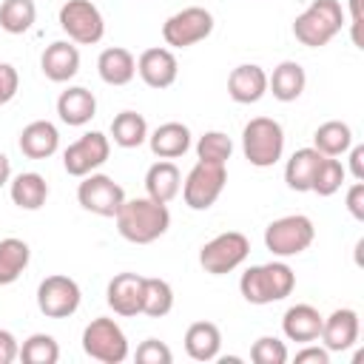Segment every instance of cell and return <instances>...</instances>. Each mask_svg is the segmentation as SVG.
<instances>
[{"label": "cell", "mask_w": 364, "mask_h": 364, "mask_svg": "<svg viewBox=\"0 0 364 364\" xmlns=\"http://www.w3.org/2000/svg\"><path fill=\"white\" fill-rule=\"evenodd\" d=\"M111 156V139L102 131H85L80 139H74L65 151H63V168L68 176H88L94 173L100 165H105Z\"/></svg>", "instance_id": "obj_13"}, {"label": "cell", "mask_w": 364, "mask_h": 364, "mask_svg": "<svg viewBox=\"0 0 364 364\" xmlns=\"http://www.w3.org/2000/svg\"><path fill=\"white\" fill-rule=\"evenodd\" d=\"M20 361L23 364H57L60 361V344L48 333H31L20 344Z\"/></svg>", "instance_id": "obj_34"}, {"label": "cell", "mask_w": 364, "mask_h": 364, "mask_svg": "<svg viewBox=\"0 0 364 364\" xmlns=\"http://www.w3.org/2000/svg\"><path fill=\"white\" fill-rule=\"evenodd\" d=\"M222 350V333L213 321H193L185 330V353L193 361H216Z\"/></svg>", "instance_id": "obj_27"}, {"label": "cell", "mask_w": 364, "mask_h": 364, "mask_svg": "<svg viewBox=\"0 0 364 364\" xmlns=\"http://www.w3.org/2000/svg\"><path fill=\"white\" fill-rule=\"evenodd\" d=\"M37 20L34 0H3L0 3V28L6 34H26Z\"/></svg>", "instance_id": "obj_33"}, {"label": "cell", "mask_w": 364, "mask_h": 364, "mask_svg": "<svg viewBox=\"0 0 364 364\" xmlns=\"http://www.w3.org/2000/svg\"><path fill=\"white\" fill-rule=\"evenodd\" d=\"M136 74L139 80L154 88V91H162V88H171L179 77V63H176V54L165 46H154V48H145L139 57H136Z\"/></svg>", "instance_id": "obj_14"}, {"label": "cell", "mask_w": 364, "mask_h": 364, "mask_svg": "<svg viewBox=\"0 0 364 364\" xmlns=\"http://www.w3.org/2000/svg\"><path fill=\"white\" fill-rule=\"evenodd\" d=\"M148 148L159 159H179L191 151V128L185 122H162L154 131H148Z\"/></svg>", "instance_id": "obj_19"}, {"label": "cell", "mask_w": 364, "mask_h": 364, "mask_svg": "<svg viewBox=\"0 0 364 364\" xmlns=\"http://www.w3.org/2000/svg\"><path fill=\"white\" fill-rule=\"evenodd\" d=\"M57 117L71 128H82L97 117V97L82 85H68L57 97Z\"/></svg>", "instance_id": "obj_20"}, {"label": "cell", "mask_w": 364, "mask_h": 364, "mask_svg": "<svg viewBox=\"0 0 364 364\" xmlns=\"http://www.w3.org/2000/svg\"><path fill=\"white\" fill-rule=\"evenodd\" d=\"M253 364H284L287 361V344L276 336H259L250 347Z\"/></svg>", "instance_id": "obj_37"}, {"label": "cell", "mask_w": 364, "mask_h": 364, "mask_svg": "<svg viewBox=\"0 0 364 364\" xmlns=\"http://www.w3.org/2000/svg\"><path fill=\"white\" fill-rule=\"evenodd\" d=\"M347 210L355 222H364V182H353L347 188Z\"/></svg>", "instance_id": "obj_41"}, {"label": "cell", "mask_w": 364, "mask_h": 364, "mask_svg": "<svg viewBox=\"0 0 364 364\" xmlns=\"http://www.w3.org/2000/svg\"><path fill=\"white\" fill-rule=\"evenodd\" d=\"M316 239V225L304 213H290L279 216L264 228V247L276 259H290L304 253Z\"/></svg>", "instance_id": "obj_5"}, {"label": "cell", "mask_w": 364, "mask_h": 364, "mask_svg": "<svg viewBox=\"0 0 364 364\" xmlns=\"http://www.w3.org/2000/svg\"><path fill=\"white\" fill-rule=\"evenodd\" d=\"M82 290L71 276L54 273L37 284V310L46 318H68L80 310Z\"/></svg>", "instance_id": "obj_12"}, {"label": "cell", "mask_w": 364, "mask_h": 364, "mask_svg": "<svg viewBox=\"0 0 364 364\" xmlns=\"http://www.w3.org/2000/svg\"><path fill=\"white\" fill-rule=\"evenodd\" d=\"M358 330H361L358 313H355L353 307H338V310H333L330 316H324L318 341H321L330 353H344V350H350V347L358 341Z\"/></svg>", "instance_id": "obj_15"}, {"label": "cell", "mask_w": 364, "mask_h": 364, "mask_svg": "<svg viewBox=\"0 0 364 364\" xmlns=\"http://www.w3.org/2000/svg\"><path fill=\"white\" fill-rule=\"evenodd\" d=\"M353 145V128L341 119H327L313 131V148L321 156H344Z\"/></svg>", "instance_id": "obj_29"}, {"label": "cell", "mask_w": 364, "mask_h": 364, "mask_svg": "<svg viewBox=\"0 0 364 364\" xmlns=\"http://www.w3.org/2000/svg\"><path fill=\"white\" fill-rule=\"evenodd\" d=\"M114 145L131 151V148H139L142 142H148V122L142 114L136 111H119L114 119H111V136Z\"/></svg>", "instance_id": "obj_31"}, {"label": "cell", "mask_w": 364, "mask_h": 364, "mask_svg": "<svg viewBox=\"0 0 364 364\" xmlns=\"http://www.w3.org/2000/svg\"><path fill=\"white\" fill-rule=\"evenodd\" d=\"M350 173L355 182H364V145H350Z\"/></svg>", "instance_id": "obj_43"}, {"label": "cell", "mask_w": 364, "mask_h": 364, "mask_svg": "<svg viewBox=\"0 0 364 364\" xmlns=\"http://www.w3.org/2000/svg\"><path fill=\"white\" fill-rule=\"evenodd\" d=\"M9 196L20 210H40L48 199V182L37 171H23L9 182Z\"/></svg>", "instance_id": "obj_26"}, {"label": "cell", "mask_w": 364, "mask_h": 364, "mask_svg": "<svg viewBox=\"0 0 364 364\" xmlns=\"http://www.w3.org/2000/svg\"><path fill=\"white\" fill-rule=\"evenodd\" d=\"M142 282H145V276H139V273H117L105 287L108 307L122 318L142 313Z\"/></svg>", "instance_id": "obj_17"}, {"label": "cell", "mask_w": 364, "mask_h": 364, "mask_svg": "<svg viewBox=\"0 0 364 364\" xmlns=\"http://www.w3.org/2000/svg\"><path fill=\"white\" fill-rule=\"evenodd\" d=\"M250 256V239L239 230H225L199 247V264L210 276L233 273Z\"/></svg>", "instance_id": "obj_7"}, {"label": "cell", "mask_w": 364, "mask_h": 364, "mask_svg": "<svg viewBox=\"0 0 364 364\" xmlns=\"http://www.w3.org/2000/svg\"><path fill=\"white\" fill-rule=\"evenodd\" d=\"M20 88V74L11 63H0V105L11 102Z\"/></svg>", "instance_id": "obj_39"}, {"label": "cell", "mask_w": 364, "mask_h": 364, "mask_svg": "<svg viewBox=\"0 0 364 364\" xmlns=\"http://www.w3.org/2000/svg\"><path fill=\"white\" fill-rule=\"evenodd\" d=\"M20 358V341L11 330H0V364H11Z\"/></svg>", "instance_id": "obj_42"}, {"label": "cell", "mask_w": 364, "mask_h": 364, "mask_svg": "<svg viewBox=\"0 0 364 364\" xmlns=\"http://www.w3.org/2000/svg\"><path fill=\"white\" fill-rule=\"evenodd\" d=\"M213 31V14L205 6H185L162 23V40L168 48H191L208 40Z\"/></svg>", "instance_id": "obj_10"}, {"label": "cell", "mask_w": 364, "mask_h": 364, "mask_svg": "<svg viewBox=\"0 0 364 364\" xmlns=\"http://www.w3.org/2000/svg\"><path fill=\"white\" fill-rule=\"evenodd\" d=\"M82 350L100 364H122L128 358V338L114 318H91L82 330Z\"/></svg>", "instance_id": "obj_6"}, {"label": "cell", "mask_w": 364, "mask_h": 364, "mask_svg": "<svg viewBox=\"0 0 364 364\" xmlns=\"http://www.w3.org/2000/svg\"><path fill=\"white\" fill-rule=\"evenodd\" d=\"M40 71L51 82H68L80 71V48L71 40H54L40 54Z\"/></svg>", "instance_id": "obj_16"}, {"label": "cell", "mask_w": 364, "mask_h": 364, "mask_svg": "<svg viewBox=\"0 0 364 364\" xmlns=\"http://www.w3.org/2000/svg\"><path fill=\"white\" fill-rule=\"evenodd\" d=\"M145 191H148L151 199H156V202H162V205L173 202V199L179 196V191H182V173H179L176 162H173V159H159V162H154V165L145 171Z\"/></svg>", "instance_id": "obj_25"}, {"label": "cell", "mask_w": 364, "mask_h": 364, "mask_svg": "<svg viewBox=\"0 0 364 364\" xmlns=\"http://www.w3.org/2000/svg\"><path fill=\"white\" fill-rule=\"evenodd\" d=\"M341 28H344V9L338 0H313L293 20V37L307 48L327 46Z\"/></svg>", "instance_id": "obj_3"}, {"label": "cell", "mask_w": 364, "mask_h": 364, "mask_svg": "<svg viewBox=\"0 0 364 364\" xmlns=\"http://www.w3.org/2000/svg\"><path fill=\"white\" fill-rule=\"evenodd\" d=\"M304 85H307V74L296 60H282L273 68V74H267V91L279 102H296L304 94Z\"/></svg>", "instance_id": "obj_24"}, {"label": "cell", "mask_w": 364, "mask_h": 364, "mask_svg": "<svg viewBox=\"0 0 364 364\" xmlns=\"http://www.w3.org/2000/svg\"><path fill=\"white\" fill-rule=\"evenodd\" d=\"M242 154L253 168H273L284 154V128L273 117H253L242 128Z\"/></svg>", "instance_id": "obj_4"}, {"label": "cell", "mask_w": 364, "mask_h": 364, "mask_svg": "<svg viewBox=\"0 0 364 364\" xmlns=\"http://www.w3.org/2000/svg\"><path fill=\"white\" fill-rule=\"evenodd\" d=\"M17 145L28 159H48L60 151V131L48 119H34L20 131Z\"/></svg>", "instance_id": "obj_21"}, {"label": "cell", "mask_w": 364, "mask_h": 364, "mask_svg": "<svg viewBox=\"0 0 364 364\" xmlns=\"http://www.w3.org/2000/svg\"><path fill=\"white\" fill-rule=\"evenodd\" d=\"M318 162H321V154L313 145L293 151V156L284 165V182H287V188L296 191V193H307L310 185H313V173H316Z\"/></svg>", "instance_id": "obj_28"}, {"label": "cell", "mask_w": 364, "mask_h": 364, "mask_svg": "<svg viewBox=\"0 0 364 364\" xmlns=\"http://www.w3.org/2000/svg\"><path fill=\"white\" fill-rule=\"evenodd\" d=\"M173 310V287L159 276H145L142 282V313L151 318H162Z\"/></svg>", "instance_id": "obj_32"}, {"label": "cell", "mask_w": 364, "mask_h": 364, "mask_svg": "<svg viewBox=\"0 0 364 364\" xmlns=\"http://www.w3.org/2000/svg\"><path fill=\"white\" fill-rule=\"evenodd\" d=\"M97 74L105 85H114V88L128 85L136 77V57L122 46L102 48L97 57Z\"/></svg>", "instance_id": "obj_23"}, {"label": "cell", "mask_w": 364, "mask_h": 364, "mask_svg": "<svg viewBox=\"0 0 364 364\" xmlns=\"http://www.w3.org/2000/svg\"><path fill=\"white\" fill-rule=\"evenodd\" d=\"M321 321H324V316L313 304H293L282 316V333L287 341H299V344L318 341Z\"/></svg>", "instance_id": "obj_22"}, {"label": "cell", "mask_w": 364, "mask_h": 364, "mask_svg": "<svg viewBox=\"0 0 364 364\" xmlns=\"http://www.w3.org/2000/svg\"><path fill=\"white\" fill-rule=\"evenodd\" d=\"M296 364H330V350L324 344H301V350L296 353Z\"/></svg>", "instance_id": "obj_40"}, {"label": "cell", "mask_w": 364, "mask_h": 364, "mask_svg": "<svg viewBox=\"0 0 364 364\" xmlns=\"http://www.w3.org/2000/svg\"><path fill=\"white\" fill-rule=\"evenodd\" d=\"M125 191L119 182H114L108 173H88L80 179L77 185V202L82 210L88 213H97V216H105V219H114L117 210L122 208L125 202Z\"/></svg>", "instance_id": "obj_11"}, {"label": "cell", "mask_w": 364, "mask_h": 364, "mask_svg": "<svg viewBox=\"0 0 364 364\" xmlns=\"http://www.w3.org/2000/svg\"><path fill=\"white\" fill-rule=\"evenodd\" d=\"M296 290V273L287 262L273 259L264 264H253L239 279V293L247 304H273L287 299Z\"/></svg>", "instance_id": "obj_2"}, {"label": "cell", "mask_w": 364, "mask_h": 364, "mask_svg": "<svg viewBox=\"0 0 364 364\" xmlns=\"http://www.w3.org/2000/svg\"><path fill=\"white\" fill-rule=\"evenodd\" d=\"M361 3L364 0H350V37L361 48Z\"/></svg>", "instance_id": "obj_44"}, {"label": "cell", "mask_w": 364, "mask_h": 364, "mask_svg": "<svg viewBox=\"0 0 364 364\" xmlns=\"http://www.w3.org/2000/svg\"><path fill=\"white\" fill-rule=\"evenodd\" d=\"M230 154H233V142L225 131H205L196 139V159H202V162L228 165Z\"/></svg>", "instance_id": "obj_36"}, {"label": "cell", "mask_w": 364, "mask_h": 364, "mask_svg": "<svg viewBox=\"0 0 364 364\" xmlns=\"http://www.w3.org/2000/svg\"><path fill=\"white\" fill-rule=\"evenodd\" d=\"M117 230L125 242L131 245H151L159 236L168 233L171 228V210L168 205L151 199V196H136V199H125L122 208L114 216Z\"/></svg>", "instance_id": "obj_1"}, {"label": "cell", "mask_w": 364, "mask_h": 364, "mask_svg": "<svg viewBox=\"0 0 364 364\" xmlns=\"http://www.w3.org/2000/svg\"><path fill=\"white\" fill-rule=\"evenodd\" d=\"M11 182V159L0 151V188H6Z\"/></svg>", "instance_id": "obj_45"}, {"label": "cell", "mask_w": 364, "mask_h": 364, "mask_svg": "<svg viewBox=\"0 0 364 364\" xmlns=\"http://www.w3.org/2000/svg\"><path fill=\"white\" fill-rule=\"evenodd\" d=\"M347 179V168L341 165L338 156H321L316 173H313V185L310 191L318 193V196H333Z\"/></svg>", "instance_id": "obj_35"}, {"label": "cell", "mask_w": 364, "mask_h": 364, "mask_svg": "<svg viewBox=\"0 0 364 364\" xmlns=\"http://www.w3.org/2000/svg\"><path fill=\"white\" fill-rule=\"evenodd\" d=\"M28 262H31V247L23 239L17 236L0 239V287L14 284L28 267Z\"/></svg>", "instance_id": "obj_30"}, {"label": "cell", "mask_w": 364, "mask_h": 364, "mask_svg": "<svg viewBox=\"0 0 364 364\" xmlns=\"http://www.w3.org/2000/svg\"><path fill=\"white\" fill-rule=\"evenodd\" d=\"M134 358H136V364H171V361H173V353H171V347H168L165 341H159V338H145V341L136 347Z\"/></svg>", "instance_id": "obj_38"}, {"label": "cell", "mask_w": 364, "mask_h": 364, "mask_svg": "<svg viewBox=\"0 0 364 364\" xmlns=\"http://www.w3.org/2000/svg\"><path fill=\"white\" fill-rule=\"evenodd\" d=\"M57 23L77 46H97L105 37V17L91 0H65L60 6Z\"/></svg>", "instance_id": "obj_8"}, {"label": "cell", "mask_w": 364, "mask_h": 364, "mask_svg": "<svg viewBox=\"0 0 364 364\" xmlns=\"http://www.w3.org/2000/svg\"><path fill=\"white\" fill-rule=\"evenodd\" d=\"M225 185H228V168L199 159L182 182V199L191 210H208V208L216 205Z\"/></svg>", "instance_id": "obj_9"}, {"label": "cell", "mask_w": 364, "mask_h": 364, "mask_svg": "<svg viewBox=\"0 0 364 364\" xmlns=\"http://www.w3.org/2000/svg\"><path fill=\"white\" fill-rule=\"evenodd\" d=\"M228 94L239 105H253L267 94V71L256 63H242L228 74Z\"/></svg>", "instance_id": "obj_18"}]
</instances>
